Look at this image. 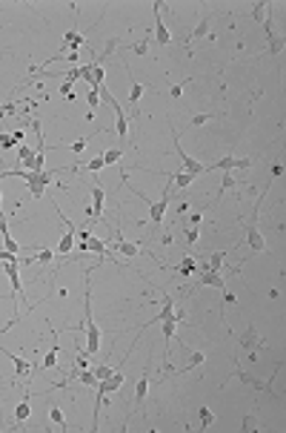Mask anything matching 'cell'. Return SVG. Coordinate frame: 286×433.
<instances>
[{
  "label": "cell",
  "instance_id": "obj_27",
  "mask_svg": "<svg viewBox=\"0 0 286 433\" xmlns=\"http://www.w3.org/2000/svg\"><path fill=\"white\" fill-rule=\"evenodd\" d=\"M281 52H284V37H281V34H278V37H275V40H272V43H269V55H275V58H278V55H281Z\"/></svg>",
  "mask_w": 286,
  "mask_h": 433
},
{
  "label": "cell",
  "instance_id": "obj_35",
  "mask_svg": "<svg viewBox=\"0 0 286 433\" xmlns=\"http://www.w3.org/2000/svg\"><path fill=\"white\" fill-rule=\"evenodd\" d=\"M169 95H172V98L178 100V98L183 95V83H172V86H169Z\"/></svg>",
  "mask_w": 286,
  "mask_h": 433
},
{
  "label": "cell",
  "instance_id": "obj_26",
  "mask_svg": "<svg viewBox=\"0 0 286 433\" xmlns=\"http://www.w3.org/2000/svg\"><path fill=\"white\" fill-rule=\"evenodd\" d=\"M89 141H92V135H86V138H77V141H75V144H69V150H72V152L77 155V152H83V150H86V144H89Z\"/></svg>",
  "mask_w": 286,
  "mask_h": 433
},
{
  "label": "cell",
  "instance_id": "obj_32",
  "mask_svg": "<svg viewBox=\"0 0 286 433\" xmlns=\"http://www.w3.org/2000/svg\"><path fill=\"white\" fill-rule=\"evenodd\" d=\"M89 103H92V106H89V112H95V115H97V106H100V95H97L95 89H89Z\"/></svg>",
  "mask_w": 286,
  "mask_h": 433
},
{
  "label": "cell",
  "instance_id": "obj_20",
  "mask_svg": "<svg viewBox=\"0 0 286 433\" xmlns=\"http://www.w3.org/2000/svg\"><path fill=\"white\" fill-rule=\"evenodd\" d=\"M197 419H200V428H203V431L215 425V413H212L209 407H197Z\"/></svg>",
  "mask_w": 286,
  "mask_h": 433
},
{
  "label": "cell",
  "instance_id": "obj_15",
  "mask_svg": "<svg viewBox=\"0 0 286 433\" xmlns=\"http://www.w3.org/2000/svg\"><path fill=\"white\" fill-rule=\"evenodd\" d=\"M120 46H123V43H120V37H109V40H106V46H103V52L95 58V63H106L115 52H118V49H120Z\"/></svg>",
  "mask_w": 286,
  "mask_h": 433
},
{
  "label": "cell",
  "instance_id": "obj_30",
  "mask_svg": "<svg viewBox=\"0 0 286 433\" xmlns=\"http://www.w3.org/2000/svg\"><path fill=\"white\" fill-rule=\"evenodd\" d=\"M129 49H132V52H137V55H146V49H149V37H143L140 43H132Z\"/></svg>",
  "mask_w": 286,
  "mask_h": 433
},
{
  "label": "cell",
  "instance_id": "obj_17",
  "mask_svg": "<svg viewBox=\"0 0 286 433\" xmlns=\"http://www.w3.org/2000/svg\"><path fill=\"white\" fill-rule=\"evenodd\" d=\"M49 419H52V425H55V428H60V431H66V428H69V425H66V416H63V407H60L58 402L52 404V410H49Z\"/></svg>",
  "mask_w": 286,
  "mask_h": 433
},
{
  "label": "cell",
  "instance_id": "obj_5",
  "mask_svg": "<svg viewBox=\"0 0 286 433\" xmlns=\"http://www.w3.org/2000/svg\"><path fill=\"white\" fill-rule=\"evenodd\" d=\"M241 347L249 353V359H255V353H257V350H263V347H266V341L260 339V333L249 324V330H246V336H243V341H241Z\"/></svg>",
  "mask_w": 286,
  "mask_h": 433
},
{
  "label": "cell",
  "instance_id": "obj_33",
  "mask_svg": "<svg viewBox=\"0 0 286 433\" xmlns=\"http://www.w3.org/2000/svg\"><path fill=\"white\" fill-rule=\"evenodd\" d=\"M252 164H255L252 158H238V161H235V169H249Z\"/></svg>",
  "mask_w": 286,
  "mask_h": 433
},
{
  "label": "cell",
  "instance_id": "obj_7",
  "mask_svg": "<svg viewBox=\"0 0 286 433\" xmlns=\"http://www.w3.org/2000/svg\"><path fill=\"white\" fill-rule=\"evenodd\" d=\"M146 390H149V362L137 379V387H135V402H137V410H143V402H146Z\"/></svg>",
  "mask_w": 286,
  "mask_h": 433
},
{
  "label": "cell",
  "instance_id": "obj_16",
  "mask_svg": "<svg viewBox=\"0 0 286 433\" xmlns=\"http://www.w3.org/2000/svg\"><path fill=\"white\" fill-rule=\"evenodd\" d=\"M169 178H172V186H178V189H186L195 181V175L186 172V169H175V172H169Z\"/></svg>",
  "mask_w": 286,
  "mask_h": 433
},
{
  "label": "cell",
  "instance_id": "obj_13",
  "mask_svg": "<svg viewBox=\"0 0 286 433\" xmlns=\"http://www.w3.org/2000/svg\"><path fill=\"white\" fill-rule=\"evenodd\" d=\"M203 362H206V353H203V350H192V353H189V362H186V365H183L181 370H175V376H186L189 370L200 367Z\"/></svg>",
  "mask_w": 286,
  "mask_h": 433
},
{
  "label": "cell",
  "instance_id": "obj_1",
  "mask_svg": "<svg viewBox=\"0 0 286 433\" xmlns=\"http://www.w3.org/2000/svg\"><path fill=\"white\" fill-rule=\"evenodd\" d=\"M281 367H284V362H278V365H275V373H272L269 379L260 382V379H252L249 373H243L238 365H235V379H241L246 387H252V390H257V393H272V396H275V376L281 373Z\"/></svg>",
  "mask_w": 286,
  "mask_h": 433
},
{
  "label": "cell",
  "instance_id": "obj_19",
  "mask_svg": "<svg viewBox=\"0 0 286 433\" xmlns=\"http://www.w3.org/2000/svg\"><path fill=\"white\" fill-rule=\"evenodd\" d=\"M100 158H103V167H109V164H118V161L123 158V150H120V147H109V150L100 155Z\"/></svg>",
  "mask_w": 286,
  "mask_h": 433
},
{
  "label": "cell",
  "instance_id": "obj_23",
  "mask_svg": "<svg viewBox=\"0 0 286 433\" xmlns=\"http://www.w3.org/2000/svg\"><path fill=\"white\" fill-rule=\"evenodd\" d=\"M77 382H80V384H86V387H95V384H97L95 373L89 370V367H86V370H80V376H77Z\"/></svg>",
  "mask_w": 286,
  "mask_h": 433
},
{
  "label": "cell",
  "instance_id": "obj_2",
  "mask_svg": "<svg viewBox=\"0 0 286 433\" xmlns=\"http://www.w3.org/2000/svg\"><path fill=\"white\" fill-rule=\"evenodd\" d=\"M89 192H92V216L86 221V227H92L97 221H106L103 218V204H106V189L97 184V175H92V186H89Z\"/></svg>",
  "mask_w": 286,
  "mask_h": 433
},
{
  "label": "cell",
  "instance_id": "obj_12",
  "mask_svg": "<svg viewBox=\"0 0 286 433\" xmlns=\"http://www.w3.org/2000/svg\"><path fill=\"white\" fill-rule=\"evenodd\" d=\"M29 416H32V404H29V390H26V393H23V402L15 407V428H20Z\"/></svg>",
  "mask_w": 286,
  "mask_h": 433
},
{
  "label": "cell",
  "instance_id": "obj_29",
  "mask_svg": "<svg viewBox=\"0 0 286 433\" xmlns=\"http://www.w3.org/2000/svg\"><path fill=\"white\" fill-rule=\"evenodd\" d=\"M241 431H257V416H243Z\"/></svg>",
  "mask_w": 286,
  "mask_h": 433
},
{
  "label": "cell",
  "instance_id": "obj_22",
  "mask_svg": "<svg viewBox=\"0 0 286 433\" xmlns=\"http://www.w3.org/2000/svg\"><path fill=\"white\" fill-rule=\"evenodd\" d=\"M92 373H95V379H97V382H103V379H109V376H112L115 370H112V365H109V362H103V365H97V367H95Z\"/></svg>",
  "mask_w": 286,
  "mask_h": 433
},
{
  "label": "cell",
  "instance_id": "obj_21",
  "mask_svg": "<svg viewBox=\"0 0 286 433\" xmlns=\"http://www.w3.org/2000/svg\"><path fill=\"white\" fill-rule=\"evenodd\" d=\"M52 258H55V252L49 247H43L37 255H34V264H40V267H46V264H52Z\"/></svg>",
  "mask_w": 286,
  "mask_h": 433
},
{
  "label": "cell",
  "instance_id": "obj_14",
  "mask_svg": "<svg viewBox=\"0 0 286 433\" xmlns=\"http://www.w3.org/2000/svg\"><path fill=\"white\" fill-rule=\"evenodd\" d=\"M58 353H60V336L52 333V350H49V356H43V367L46 370H52L58 365Z\"/></svg>",
  "mask_w": 286,
  "mask_h": 433
},
{
  "label": "cell",
  "instance_id": "obj_3",
  "mask_svg": "<svg viewBox=\"0 0 286 433\" xmlns=\"http://www.w3.org/2000/svg\"><path fill=\"white\" fill-rule=\"evenodd\" d=\"M172 138H175V155L181 158V167H183L186 172H192L195 178H197V175H203V167H206V164H200V161H195V158H189V155H186V152H183V150H181V141H178V132H172Z\"/></svg>",
  "mask_w": 286,
  "mask_h": 433
},
{
  "label": "cell",
  "instance_id": "obj_31",
  "mask_svg": "<svg viewBox=\"0 0 286 433\" xmlns=\"http://www.w3.org/2000/svg\"><path fill=\"white\" fill-rule=\"evenodd\" d=\"M197 241H200L197 227H186V244H197Z\"/></svg>",
  "mask_w": 286,
  "mask_h": 433
},
{
  "label": "cell",
  "instance_id": "obj_11",
  "mask_svg": "<svg viewBox=\"0 0 286 433\" xmlns=\"http://www.w3.org/2000/svg\"><path fill=\"white\" fill-rule=\"evenodd\" d=\"M235 161H238V158H232V155L218 158L215 164H206V167H203V172H206V175H209V172H232V169H235Z\"/></svg>",
  "mask_w": 286,
  "mask_h": 433
},
{
  "label": "cell",
  "instance_id": "obj_25",
  "mask_svg": "<svg viewBox=\"0 0 286 433\" xmlns=\"http://www.w3.org/2000/svg\"><path fill=\"white\" fill-rule=\"evenodd\" d=\"M212 118H215L212 112H200V115H195V118L189 121V126H203V124H209Z\"/></svg>",
  "mask_w": 286,
  "mask_h": 433
},
{
  "label": "cell",
  "instance_id": "obj_6",
  "mask_svg": "<svg viewBox=\"0 0 286 433\" xmlns=\"http://www.w3.org/2000/svg\"><path fill=\"white\" fill-rule=\"evenodd\" d=\"M152 9H155V40H158L160 46H169V43H172V34H169V29H166L163 20H160V9H163V3H152Z\"/></svg>",
  "mask_w": 286,
  "mask_h": 433
},
{
  "label": "cell",
  "instance_id": "obj_24",
  "mask_svg": "<svg viewBox=\"0 0 286 433\" xmlns=\"http://www.w3.org/2000/svg\"><path fill=\"white\" fill-rule=\"evenodd\" d=\"M266 9H269V3H255L252 12H249V15H252V20H263V17H266Z\"/></svg>",
  "mask_w": 286,
  "mask_h": 433
},
{
  "label": "cell",
  "instance_id": "obj_10",
  "mask_svg": "<svg viewBox=\"0 0 286 433\" xmlns=\"http://www.w3.org/2000/svg\"><path fill=\"white\" fill-rule=\"evenodd\" d=\"M129 69H132V66H129V63H126V75H129ZM129 78H132V75H129ZM143 92H146V86H143V83H137V81L132 78V89H129V103H132V109H135V115H140V112H137V103H140V98H143Z\"/></svg>",
  "mask_w": 286,
  "mask_h": 433
},
{
  "label": "cell",
  "instance_id": "obj_18",
  "mask_svg": "<svg viewBox=\"0 0 286 433\" xmlns=\"http://www.w3.org/2000/svg\"><path fill=\"white\" fill-rule=\"evenodd\" d=\"M221 175H223V178H221V189H218V198H221V195H226L229 189H235V186L241 184V181H238V178H235L232 172H221ZM218 198H215V201H218Z\"/></svg>",
  "mask_w": 286,
  "mask_h": 433
},
{
  "label": "cell",
  "instance_id": "obj_34",
  "mask_svg": "<svg viewBox=\"0 0 286 433\" xmlns=\"http://www.w3.org/2000/svg\"><path fill=\"white\" fill-rule=\"evenodd\" d=\"M200 221H203V213H192V216L186 218V224H189V227H200Z\"/></svg>",
  "mask_w": 286,
  "mask_h": 433
},
{
  "label": "cell",
  "instance_id": "obj_28",
  "mask_svg": "<svg viewBox=\"0 0 286 433\" xmlns=\"http://www.w3.org/2000/svg\"><path fill=\"white\" fill-rule=\"evenodd\" d=\"M15 147H17V141H15L12 135H0V152H3V150H15Z\"/></svg>",
  "mask_w": 286,
  "mask_h": 433
},
{
  "label": "cell",
  "instance_id": "obj_38",
  "mask_svg": "<svg viewBox=\"0 0 286 433\" xmlns=\"http://www.w3.org/2000/svg\"><path fill=\"white\" fill-rule=\"evenodd\" d=\"M0 216H3V195H0Z\"/></svg>",
  "mask_w": 286,
  "mask_h": 433
},
{
  "label": "cell",
  "instance_id": "obj_37",
  "mask_svg": "<svg viewBox=\"0 0 286 433\" xmlns=\"http://www.w3.org/2000/svg\"><path fill=\"white\" fill-rule=\"evenodd\" d=\"M281 172H284V167H281V164H275V167H272V178H278Z\"/></svg>",
  "mask_w": 286,
  "mask_h": 433
},
{
  "label": "cell",
  "instance_id": "obj_4",
  "mask_svg": "<svg viewBox=\"0 0 286 433\" xmlns=\"http://www.w3.org/2000/svg\"><path fill=\"white\" fill-rule=\"evenodd\" d=\"M212 20H215V15H212V12H203V15H200V23H197V26L192 29V34L186 37V40H183L189 52H192V43H195V40H200V37H206V34H209V26H212Z\"/></svg>",
  "mask_w": 286,
  "mask_h": 433
},
{
  "label": "cell",
  "instance_id": "obj_9",
  "mask_svg": "<svg viewBox=\"0 0 286 433\" xmlns=\"http://www.w3.org/2000/svg\"><path fill=\"white\" fill-rule=\"evenodd\" d=\"M246 244L252 252H266V238L260 235L257 227H246Z\"/></svg>",
  "mask_w": 286,
  "mask_h": 433
},
{
  "label": "cell",
  "instance_id": "obj_8",
  "mask_svg": "<svg viewBox=\"0 0 286 433\" xmlns=\"http://www.w3.org/2000/svg\"><path fill=\"white\" fill-rule=\"evenodd\" d=\"M0 356H9V359L15 362V379H26V376L32 373V365H29L23 356H15V353H9V350H0Z\"/></svg>",
  "mask_w": 286,
  "mask_h": 433
},
{
  "label": "cell",
  "instance_id": "obj_36",
  "mask_svg": "<svg viewBox=\"0 0 286 433\" xmlns=\"http://www.w3.org/2000/svg\"><path fill=\"white\" fill-rule=\"evenodd\" d=\"M12 138H15L17 144H23V141H26V132H23V129H15V132H12Z\"/></svg>",
  "mask_w": 286,
  "mask_h": 433
}]
</instances>
